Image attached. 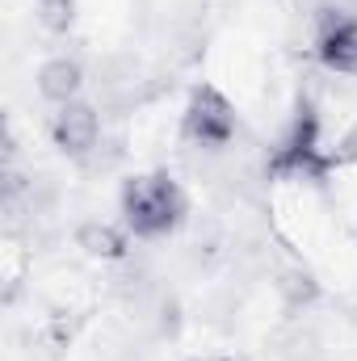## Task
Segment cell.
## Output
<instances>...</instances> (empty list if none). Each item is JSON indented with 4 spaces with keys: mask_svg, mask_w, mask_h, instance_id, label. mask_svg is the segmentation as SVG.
<instances>
[{
    "mask_svg": "<svg viewBox=\"0 0 357 361\" xmlns=\"http://www.w3.org/2000/svg\"><path fill=\"white\" fill-rule=\"evenodd\" d=\"M118 210H122V227L135 240H164L185 223L189 197H185V189L173 173L156 169V173H139L122 185Z\"/></svg>",
    "mask_w": 357,
    "mask_h": 361,
    "instance_id": "cell-1",
    "label": "cell"
},
{
    "mask_svg": "<svg viewBox=\"0 0 357 361\" xmlns=\"http://www.w3.org/2000/svg\"><path fill=\"white\" fill-rule=\"evenodd\" d=\"M265 173L273 180H324L332 173V156L324 152V118L311 92L294 97L290 122L269 152Z\"/></svg>",
    "mask_w": 357,
    "mask_h": 361,
    "instance_id": "cell-2",
    "label": "cell"
},
{
    "mask_svg": "<svg viewBox=\"0 0 357 361\" xmlns=\"http://www.w3.org/2000/svg\"><path fill=\"white\" fill-rule=\"evenodd\" d=\"M181 135L202 152H227L240 139V109L219 85H198L181 109Z\"/></svg>",
    "mask_w": 357,
    "mask_h": 361,
    "instance_id": "cell-3",
    "label": "cell"
},
{
    "mask_svg": "<svg viewBox=\"0 0 357 361\" xmlns=\"http://www.w3.org/2000/svg\"><path fill=\"white\" fill-rule=\"evenodd\" d=\"M315 63L337 76H357V17L345 8H320L315 17Z\"/></svg>",
    "mask_w": 357,
    "mask_h": 361,
    "instance_id": "cell-4",
    "label": "cell"
},
{
    "mask_svg": "<svg viewBox=\"0 0 357 361\" xmlns=\"http://www.w3.org/2000/svg\"><path fill=\"white\" fill-rule=\"evenodd\" d=\"M47 130H51V143H55L59 156H68L72 164H85L97 152V143H101V114L92 109L89 101L76 97L68 105H55Z\"/></svg>",
    "mask_w": 357,
    "mask_h": 361,
    "instance_id": "cell-5",
    "label": "cell"
},
{
    "mask_svg": "<svg viewBox=\"0 0 357 361\" xmlns=\"http://www.w3.org/2000/svg\"><path fill=\"white\" fill-rule=\"evenodd\" d=\"M80 89H85V68H80L76 59L55 55V59H47V63L38 68V92H42L51 105H68V101H76Z\"/></svg>",
    "mask_w": 357,
    "mask_h": 361,
    "instance_id": "cell-6",
    "label": "cell"
},
{
    "mask_svg": "<svg viewBox=\"0 0 357 361\" xmlns=\"http://www.w3.org/2000/svg\"><path fill=\"white\" fill-rule=\"evenodd\" d=\"M126 240H131V231L122 227H105V223H89L85 231H80V244L89 248L92 257H105V261H114V257H122L126 252Z\"/></svg>",
    "mask_w": 357,
    "mask_h": 361,
    "instance_id": "cell-7",
    "label": "cell"
}]
</instances>
